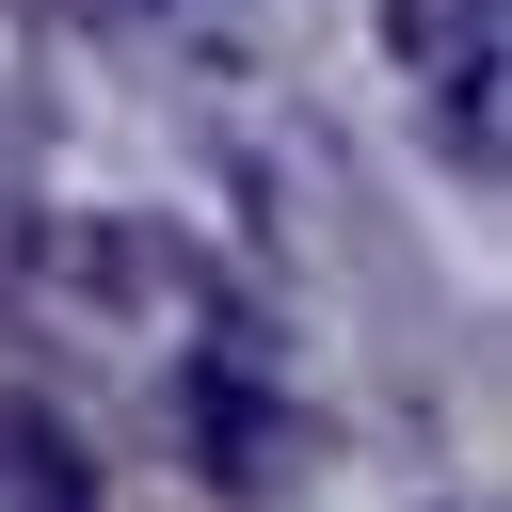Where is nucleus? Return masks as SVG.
<instances>
[{"mask_svg": "<svg viewBox=\"0 0 512 512\" xmlns=\"http://www.w3.org/2000/svg\"><path fill=\"white\" fill-rule=\"evenodd\" d=\"M0 512H96V448L48 400H0Z\"/></svg>", "mask_w": 512, "mask_h": 512, "instance_id": "nucleus-1", "label": "nucleus"}]
</instances>
